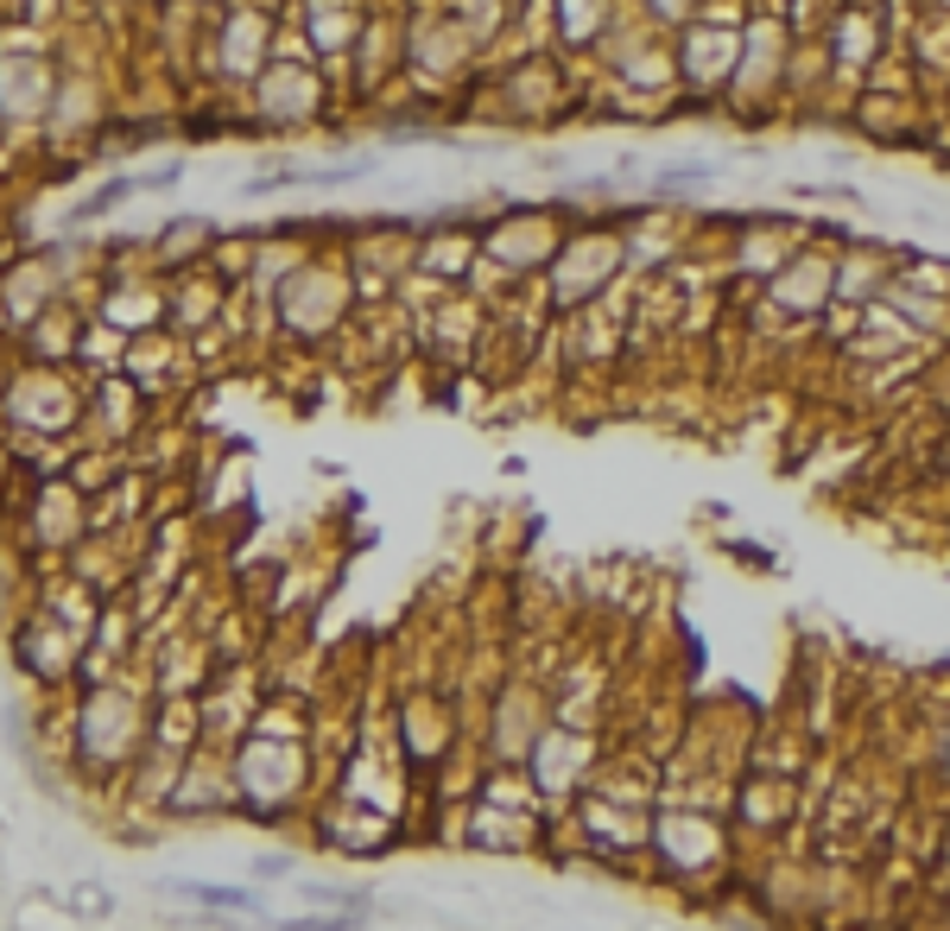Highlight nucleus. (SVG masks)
<instances>
[{
    "instance_id": "f03ea898",
    "label": "nucleus",
    "mask_w": 950,
    "mask_h": 931,
    "mask_svg": "<svg viewBox=\"0 0 950 931\" xmlns=\"http://www.w3.org/2000/svg\"><path fill=\"white\" fill-rule=\"evenodd\" d=\"M127 190H134V178H109L102 190H89V197L76 203L71 223H89V216H109V210H121V203H127Z\"/></svg>"
},
{
    "instance_id": "f257e3e1",
    "label": "nucleus",
    "mask_w": 950,
    "mask_h": 931,
    "mask_svg": "<svg viewBox=\"0 0 950 931\" xmlns=\"http://www.w3.org/2000/svg\"><path fill=\"white\" fill-rule=\"evenodd\" d=\"M165 894L203 899V906H254V894H241V888H216V881H165Z\"/></svg>"
},
{
    "instance_id": "7ed1b4c3",
    "label": "nucleus",
    "mask_w": 950,
    "mask_h": 931,
    "mask_svg": "<svg viewBox=\"0 0 950 931\" xmlns=\"http://www.w3.org/2000/svg\"><path fill=\"white\" fill-rule=\"evenodd\" d=\"M260 38H266V20H235V33H228V64L235 71H248L260 58Z\"/></svg>"
},
{
    "instance_id": "20e7f679",
    "label": "nucleus",
    "mask_w": 950,
    "mask_h": 931,
    "mask_svg": "<svg viewBox=\"0 0 950 931\" xmlns=\"http://www.w3.org/2000/svg\"><path fill=\"white\" fill-rule=\"evenodd\" d=\"M109 906H114L109 888H102V894H96V888H76V913H83V919H109Z\"/></svg>"
}]
</instances>
